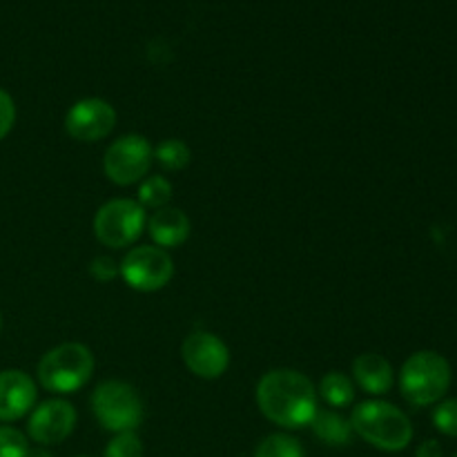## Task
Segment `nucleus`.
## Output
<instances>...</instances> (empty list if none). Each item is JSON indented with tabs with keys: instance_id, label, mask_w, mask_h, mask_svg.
Segmentation results:
<instances>
[{
	"instance_id": "obj_4",
	"label": "nucleus",
	"mask_w": 457,
	"mask_h": 457,
	"mask_svg": "<svg viewBox=\"0 0 457 457\" xmlns=\"http://www.w3.org/2000/svg\"><path fill=\"white\" fill-rule=\"evenodd\" d=\"M451 386V364L436 351H418L400 370V391L413 406L437 404Z\"/></svg>"
},
{
	"instance_id": "obj_12",
	"label": "nucleus",
	"mask_w": 457,
	"mask_h": 457,
	"mask_svg": "<svg viewBox=\"0 0 457 457\" xmlns=\"http://www.w3.org/2000/svg\"><path fill=\"white\" fill-rule=\"evenodd\" d=\"M34 379L18 369L0 370V422H16L25 418L36 404Z\"/></svg>"
},
{
	"instance_id": "obj_28",
	"label": "nucleus",
	"mask_w": 457,
	"mask_h": 457,
	"mask_svg": "<svg viewBox=\"0 0 457 457\" xmlns=\"http://www.w3.org/2000/svg\"><path fill=\"white\" fill-rule=\"evenodd\" d=\"M453 457H457V455H453Z\"/></svg>"
},
{
	"instance_id": "obj_21",
	"label": "nucleus",
	"mask_w": 457,
	"mask_h": 457,
	"mask_svg": "<svg viewBox=\"0 0 457 457\" xmlns=\"http://www.w3.org/2000/svg\"><path fill=\"white\" fill-rule=\"evenodd\" d=\"M29 442L18 428L0 427V457H27Z\"/></svg>"
},
{
	"instance_id": "obj_10",
	"label": "nucleus",
	"mask_w": 457,
	"mask_h": 457,
	"mask_svg": "<svg viewBox=\"0 0 457 457\" xmlns=\"http://www.w3.org/2000/svg\"><path fill=\"white\" fill-rule=\"evenodd\" d=\"M181 357L187 370L201 379H219L230 366V348L208 330L187 335L181 346Z\"/></svg>"
},
{
	"instance_id": "obj_15",
	"label": "nucleus",
	"mask_w": 457,
	"mask_h": 457,
	"mask_svg": "<svg viewBox=\"0 0 457 457\" xmlns=\"http://www.w3.org/2000/svg\"><path fill=\"white\" fill-rule=\"evenodd\" d=\"M311 427L315 431V436L330 446H344L353 437L351 420L342 418V415L330 409H317Z\"/></svg>"
},
{
	"instance_id": "obj_17",
	"label": "nucleus",
	"mask_w": 457,
	"mask_h": 457,
	"mask_svg": "<svg viewBox=\"0 0 457 457\" xmlns=\"http://www.w3.org/2000/svg\"><path fill=\"white\" fill-rule=\"evenodd\" d=\"M154 161L163 170L179 172V170H186L190 165L192 152L181 138H165L154 147Z\"/></svg>"
},
{
	"instance_id": "obj_7",
	"label": "nucleus",
	"mask_w": 457,
	"mask_h": 457,
	"mask_svg": "<svg viewBox=\"0 0 457 457\" xmlns=\"http://www.w3.org/2000/svg\"><path fill=\"white\" fill-rule=\"evenodd\" d=\"M154 161V147L143 134H125L107 147L103 172L116 186H134L147 177Z\"/></svg>"
},
{
	"instance_id": "obj_19",
	"label": "nucleus",
	"mask_w": 457,
	"mask_h": 457,
	"mask_svg": "<svg viewBox=\"0 0 457 457\" xmlns=\"http://www.w3.org/2000/svg\"><path fill=\"white\" fill-rule=\"evenodd\" d=\"M254 457H306L299 440L286 433H272L259 442Z\"/></svg>"
},
{
	"instance_id": "obj_5",
	"label": "nucleus",
	"mask_w": 457,
	"mask_h": 457,
	"mask_svg": "<svg viewBox=\"0 0 457 457\" xmlns=\"http://www.w3.org/2000/svg\"><path fill=\"white\" fill-rule=\"evenodd\" d=\"M92 413L105 431H137L143 422V400L137 388L120 379H107L92 393Z\"/></svg>"
},
{
	"instance_id": "obj_23",
	"label": "nucleus",
	"mask_w": 457,
	"mask_h": 457,
	"mask_svg": "<svg viewBox=\"0 0 457 457\" xmlns=\"http://www.w3.org/2000/svg\"><path fill=\"white\" fill-rule=\"evenodd\" d=\"M89 275L101 281V284H107V281H114L120 275V263L107 257V254H101V257L92 259V263H89Z\"/></svg>"
},
{
	"instance_id": "obj_9",
	"label": "nucleus",
	"mask_w": 457,
	"mask_h": 457,
	"mask_svg": "<svg viewBox=\"0 0 457 457\" xmlns=\"http://www.w3.org/2000/svg\"><path fill=\"white\" fill-rule=\"evenodd\" d=\"M114 125L116 110L105 98H80L65 114V132L80 143H96L110 137Z\"/></svg>"
},
{
	"instance_id": "obj_2",
	"label": "nucleus",
	"mask_w": 457,
	"mask_h": 457,
	"mask_svg": "<svg viewBox=\"0 0 457 457\" xmlns=\"http://www.w3.org/2000/svg\"><path fill=\"white\" fill-rule=\"evenodd\" d=\"M353 433L386 453L404 451L413 440V424L395 404L382 400L361 402L351 415Z\"/></svg>"
},
{
	"instance_id": "obj_26",
	"label": "nucleus",
	"mask_w": 457,
	"mask_h": 457,
	"mask_svg": "<svg viewBox=\"0 0 457 457\" xmlns=\"http://www.w3.org/2000/svg\"><path fill=\"white\" fill-rule=\"evenodd\" d=\"M0 328H3V317H0Z\"/></svg>"
},
{
	"instance_id": "obj_27",
	"label": "nucleus",
	"mask_w": 457,
	"mask_h": 457,
	"mask_svg": "<svg viewBox=\"0 0 457 457\" xmlns=\"http://www.w3.org/2000/svg\"><path fill=\"white\" fill-rule=\"evenodd\" d=\"M80 457H85V455H80Z\"/></svg>"
},
{
	"instance_id": "obj_16",
	"label": "nucleus",
	"mask_w": 457,
	"mask_h": 457,
	"mask_svg": "<svg viewBox=\"0 0 457 457\" xmlns=\"http://www.w3.org/2000/svg\"><path fill=\"white\" fill-rule=\"evenodd\" d=\"M320 395L330 409H346L355 400V384L348 375L339 373V370H330L321 378Z\"/></svg>"
},
{
	"instance_id": "obj_13",
	"label": "nucleus",
	"mask_w": 457,
	"mask_h": 457,
	"mask_svg": "<svg viewBox=\"0 0 457 457\" xmlns=\"http://www.w3.org/2000/svg\"><path fill=\"white\" fill-rule=\"evenodd\" d=\"M147 232L159 248H179L187 241L192 223L181 208H159L147 219Z\"/></svg>"
},
{
	"instance_id": "obj_14",
	"label": "nucleus",
	"mask_w": 457,
	"mask_h": 457,
	"mask_svg": "<svg viewBox=\"0 0 457 457\" xmlns=\"http://www.w3.org/2000/svg\"><path fill=\"white\" fill-rule=\"evenodd\" d=\"M353 379L369 395H384L391 391L395 373L386 357L378 355V353H361L353 361Z\"/></svg>"
},
{
	"instance_id": "obj_24",
	"label": "nucleus",
	"mask_w": 457,
	"mask_h": 457,
	"mask_svg": "<svg viewBox=\"0 0 457 457\" xmlns=\"http://www.w3.org/2000/svg\"><path fill=\"white\" fill-rule=\"evenodd\" d=\"M16 123V103L4 89H0V141L12 132Z\"/></svg>"
},
{
	"instance_id": "obj_25",
	"label": "nucleus",
	"mask_w": 457,
	"mask_h": 457,
	"mask_svg": "<svg viewBox=\"0 0 457 457\" xmlns=\"http://www.w3.org/2000/svg\"><path fill=\"white\" fill-rule=\"evenodd\" d=\"M415 457H442V446L440 442L436 440H427L420 445L418 453H415Z\"/></svg>"
},
{
	"instance_id": "obj_3",
	"label": "nucleus",
	"mask_w": 457,
	"mask_h": 457,
	"mask_svg": "<svg viewBox=\"0 0 457 457\" xmlns=\"http://www.w3.org/2000/svg\"><path fill=\"white\" fill-rule=\"evenodd\" d=\"M94 373V355L85 344L65 342L38 361V382L45 391L70 395L80 391Z\"/></svg>"
},
{
	"instance_id": "obj_1",
	"label": "nucleus",
	"mask_w": 457,
	"mask_h": 457,
	"mask_svg": "<svg viewBox=\"0 0 457 457\" xmlns=\"http://www.w3.org/2000/svg\"><path fill=\"white\" fill-rule=\"evenodd\" d=\"M257 406L277 427H311L317 413V388L299 370H268L257 384Z\"/></svg>"
},
{
	"instance_id": "obj_18",
	"label": "nucleus",
	"mask_w": 457,
	"mask_h": 457,
	"mask_svg": "<svg viewBox=\"0 0 457 457\" xmlns=\"http://www.w3.org/2000/svg\"><path fill=\"white\" fill-rule=\"evenodd\" d=\"M172 183L168 181L165 177L161 174H154V177H145L141 183H138V204L143 208H152V210H159L165 208L172 199Z\"/></svg>"
},
{
	"instance_id": "obj_8",
	"label": "nucleus",
	"mask_w": 457,
	"mask_h": 457,
	"mask_svg": "<svg viewBox=\"0 0 457 457\" xmlns=\"http://www.w3.org/2000/svg\"><path fill=\"white\" fill-rule=\"evenodd\" d=\"M120 277L132 290L156 293L172 281L174 262L163 248L138 245L129 250L120 262Z\"/></svg>"
},
{
	"instance_id": "obj_20",
	"label": "nucleus",
	"mask_w": 457,
	"mask_h": 457,
	"mask_svg": "<svg viewBox=\"0 0 457 457\" xmlns=\"http://www.w3.org/2000/svg\"><path fill=\"white\" fill-rule=\"evenodd\" d=\"M103 457H143V442L134 431L116 433Z\"/></svg>"
},
{
	"instance_id": "obj_11",
	"label": "nucleus",
	"mask_w": 457,
	"mask_h": 457,
	"mask_svg": "<svg viewBox=\"0 0 457 457\" xmlns=\"http://www.w3.org/2000/svg\"><path fill=\"white\" fill-rule=\"evenodd\" d=\"M76 420H79V415H76L74 404L56 397V400L43 402L31 411L27 433L36 445H61L74 433Z\"/></svg>"
},
{
	"instance_id": "obj_6",
	"label": "nucleus",
	"mask_w": 457,
	"mask_h": 457,
	"mask_svg": "<svg viewBox=\"0 0 457 457\" xmlns=\"http://www.w3.org/2000/svg\"><path fill=\"white\" fill-rule=\"evenodd\" d=\"M147 226L145 208L137 199H112L96 210L94 235L105 248H128L137 244Z\"/></svg>"
},
{
	"instance_id": "obj_22",
	"label": "nucleus",
	"mask_w": 457,
	"mask_h": 457,
	"mask_svg": "<svg viewBox=\"0 0 457 457\" xmlns=\"http://www.w3.org/2000/svg\"><path fill=\"white\" fill-rule=\"evenodd\" d=\"M433 424L440 433L457 437V400H445L433 411Z\"/></svg>"
}]
</instances>
